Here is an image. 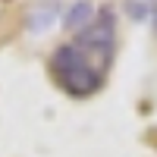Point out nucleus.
Masks as SVG:
<instances>
[{
	"mask_svg": "<svg viewBox=\"0 0 157 157\" xmlns=\"http://www.w3.org/2000/svg\"><path fill=\"white\" fill-rule=\"evenodd\" d=\"M50 69L54 78L60 82V88L72 98H88L101 88L104 75L98 72V66L91 63L75 44H60L54 50V60H50Z\"/></svg>",
	"mask_w": 157,
	"mask_h": 157,
	"instance_id": "obj_1",
	"label": "nucleus"
},
{
	"mask_svg": "<svg viewBox=\"0 0 157 157\" xmlns=\"http://www.w3.org/2000/svg\"><path fill=\"white\" fill-rule=\"evenodd\" d=\"M75 47L104 75L107 66H110V60H113V47H116V13L110 6H101L94 13V22L75 35Z\"/></svg>",
	"mask_w": 157,
	"mask_h": 157,
	"instance_id": "obj_2",
	"label": "nucleus"
},
{
	"mask_svg": "<svg viewBox=\"0 0 157 157\" xmlns=\"http://www.w3.org/2000/svg\"><path fill=\"white\" fill-rule=\"evenodd\" d=\"M94 22V3L91 0H75V3L63 13V29L66 32H82V29H88V25Z\"/></svg>",
	"mask_w": 157,
	"mask_h": 157,
	"instance_id": "obj_3",
	"label": "nucleus"
},
{
	"mask_svg": "<svg viewBox=\"0 0 157 157\" xmlns=\"http://www.w3.org/2000/svg\"><path fill=\"white\" fill-rule=\"evenodd\" d=\"M54 19H57V10H54V6H44V13H35V16L29 19V29H32V32H44Z\"/></svg>",
	"mask_w": 157,
	"mask_h": 157,
	"instance_id": "obj_4",
	"label": "nucleus"
}]
</instances>
